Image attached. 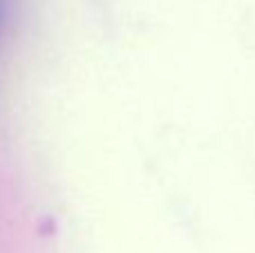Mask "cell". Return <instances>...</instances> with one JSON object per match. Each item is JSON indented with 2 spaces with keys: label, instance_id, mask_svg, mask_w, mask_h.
<instances>
[{
  "label": "cell",
  "instance_id": "6da1fadb",
  "mask_svg": "<svg viewBox=\"0 0 255 253\" xmlns=\"http://www.w3.org/2000/svg\"><path fill=\"white\" fill-rule=\"evenodd\" d=\"M9 11H11V0H0V29H2L4 20H7Z\"/></svg>",
  "mask_w": 255,
  "mask_h": 253
}]
</instances>
